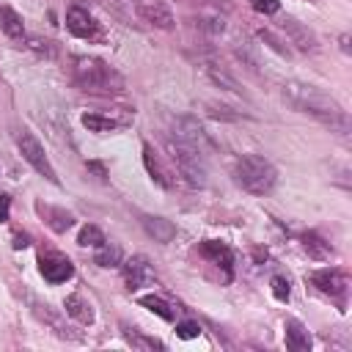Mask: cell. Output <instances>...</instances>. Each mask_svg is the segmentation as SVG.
<instances>
[{
	"mask_svg": "<svg viewBox=\"0 0 352 352\" xmlns=\"http://www.w3.org/2000/svg\"><path fill=\"white\" fill-rule=\"evenodd\" d=\"M36 212L47 220V226L52 228V231H58V234H63L66 228H72L74 226V214L72 212H66V209H60V206H50V204H36Z\"/></svg>",
	"mask_w": 352,
	"mask_h": 352,
	"instance_id": "15",
	"label": "cell"
},
{
	"mask_svg": "<svg viewBox=\"0 0 352 352\" xmlns=\"http://www.w3.org/2000/svg\"><path fill=\"white\" fill-rule=\"evenodd\" d=\"M198 333H201L198 322H179V324H176V336H179V338H184V341L195 338Z\"/></svg>",
	"mask_w": 352,
	"mask_h": 352,
	"instance_id": "30",
	"label": "cell"
},
{
	"mask_svg": "<svg viewBox=\"0 0 352 352\" xmlns=\"http://www.w3.org/2000/svg\"><path fill=\"white\" fill-rule=\"evenodd\" d=\"M124 338H126L132 346H138V349H165L162 341L148 338V336H140L138 330H132V327H126V324H124Z\"/></svg>",
	"mask_w": 352,
	"mask_h": 352,
	"instance_id": "25",
	"label": "cell"
},
{
	"mask_svg": "<svg viewBox=\"0 0 352 352\" xmlns=\"http://www.w3.org/2000/svg\"><path fill=\"white\" fill-rule=\"evenodd\" d=\"M72 74H74V82L88 94H121L124 91V77L113 66H107L102 58H94V55H77L72 60Z\"/></svg>",
	"mask_w": 352,
	"mask_h": 352,
	"instance_id": "2",
	"label": "cell"
},
{
	"mask_svg": "<svg viewBox=\"0 0 352 352\" xmlns=\"http://www.w3.org/2000/svg\"><path fill=\"white\" fill-rule=\"evenodd\" d=\"M16 146H19V151H22V157H25V162H30L47 182H52V184H58V173H55V168H52V162H50V157L44 154V146L28 132V129H22L19 135H16Z\"/></svg>",
	"mask_w": 352,
	"mask_h": 352,
	"instance_id": "6",
	"label": "cell"
},
{
	"mask_svg": "<svg viewBox=\"0 0 352 352\" xmlns=\"http://www.w3.org/2000/svg\"><path fill=\"white\" fill-rule=\"evenodd\" d=\"M308 278H311V283H314L322 294H330V297H338V300L346 297V289H349L346 272H341V270H336V267H324V270H314Z\"/></svg>",
	"mask_w": 352,
	"mask_h": 352,
	"instance_id": "7",
	"label": "cell"
},
{
	"mask_svg": "<svg viewBox=\"0 0 352 352\" xmlns=\"http://www.w3.org/2000/svg\"><path fill=\"white\" fill-rule=\"evenodd\" d=\"M272 294L280 300V302H286L289 300V294H292V286H289V280L286 278H272Z\"/></svg>",
	"mask_w": 352,
	"mask_h": 352,
	"instance_id": "29",
	"label": "cell"
},
{
	"mask_svg": "<svg viewBox=\"0 0 352 352\" xmlns=\"http://www.w3.org/2000/svg\"><path fill=\"white\" fill-rule=\"evenodd\" d=\"M143 228L157 239V242H170L176 236V228L165 217H143Z\"/></svg>",
	"mask_w": 352,
	"mask_h": 352,
	"instance_id": "19",
	"label": "cell"
},
{
	"mask_svg": "<svg viewBox=\"0 0 352 352\" xmlns=\"http://www.w3.org/2000/svg\"><path fill=\"white\" fill-rule=\"evenodd\" d=\"M66 30H69L72 36H77V38H94V36L99 33V25H96V19H94L85 8L72 6V8L66 11Z\"/></svg>",
	"mask_w": 352,
	"mask_h": 352,
	"instance_id": "10",
	"label": "cell"
},
{
	"mask_svg": "<svg viewBox=\"0 0 352 352\" xmlns=\"http://www.w3.org/2000/svg\"><path fill=\"white\" fill-rule=\"evenodd\" d=\"M201 253H204V256H206L212 264L223 267V270H226V278H231V264H234V256H231L228 245L214 242V239H206V242H201Z\"/></svg>",
	"mask_w": 352,
	"mask_h": 352,
	"instance_id": "16",
	"label": "cell"
},
{
	"mask_svg": "<svg viewBox=\"0 0 352 352\" xmlns=\"http://www.w3.org/2000/svg\"><path fill=\"white\" fill-rule=\"evenodd\" d=\"M0 30L8 38H22L25 36V22L11 6H0Z\"/></svg>",
	"mask_w": 352,
	"mask_h": 352,
	"instance_id": "18",
	"label": "cell"
},
{
	"mask_svg": "<svg viewBox=\"0 0 352 352\" xmlns=\"http://www.w3.org/2000/svg\"><path fill=\"white\" fill-rule=\"evenodd\" d=\"M168 151H170V160L176 162V170L184 176V182H190L192 187L206 184V157L201 151L190 148L176 138H168Z\"/></svg>",
	"mask_w": 352,
	"mask_h": 352,
	"instance_id": "4",
	"label": "cell"
},
{
	"mask_svg": "<svg viewBox=\"0 0 352 352\" xmlns=\"http://www.w3.org/2000/svg\"><path fill=\"white\" fill-rule=\"evenodd\" d=\"M248 3H250V8L258 11V14H278V8H280L278 0H248Z\"/></svg>",
	"mask_w": 352,
	"mask_h": 352,
	"instance_id": "31",
	"label": "cell"
},
{
	"mask_svg": "<svg viewBox=\"0 0 352 352\" xmlns=\"http://www.w3.org/2000/svg\"><path fill=\"white\" fill-rule=\"evenodd\" d=\"M63 305H66V314H69L72 319H77L80 324H91V322H94V311H91V305H88L80 294H69Z\"/></svg>",
	"mask_w": 352,
	"mask_h": 352,
	"instance_id": "20",
	"label": "cell"
},
{
	"mask_svg": "<svg viewBox=\"0 0 352 352\" xmlns=\"http://www.w3.org/2000/svg\"><path fill=\"white\" fill-rule=\"evenodd\" d=\"M94 261H96L99 267H118V264H121V248H118V245H110V242L104 239V242L96 248Z\"/></svg>",
	"mask_w": 352,
	"mask_h": 352,
	"instance_id": "22",
	"label": "cell"
},
{
	"mask_svg": "<svg viewBox=\"0 0 352 352\" xmlns=\"http://www.w3.org/2000/svg\"><path fill=\"white\" fill-rule=\"evenodd\" d=\"M140 305L143 308H148V311H154L160 319H165V322H173V308L162 300V297H154V294H146V297H140Z\"/></svg>",
	"mask_w": 352,
	"mask_h": 352,
	"instance_id": "24",
	"label": "cell"
},
{
	"mask_svg": "<svg viewBox=\"0 0 352 352\" xmlns=\"http://www.w3.org/2000/svg\"><path fill=\"white\" fill-rule=\"evenodd\" d=\"M77 242H80V245H85V248H88V245H91V248H99V245L104 242V234H102L96 226H85V228L80 231Z\"/></svg>",
	"mask_w": 352,
	"mask_h": 352,
	"instance_id": "27",
	"label": "cell"
},
{
	"mask_svg": "<svg viewBox=\"0 0 352 352\" xmlns=\"http://www.w3.org/2000/svg\"><path fill=\"white\" fill-rule=\"evenodd\" d=\"M283 99L297 113H305V116L327 124L330 129H338L341 135L349 132V116H346V110L330 94H324L322 88H316L311 82L289 80V82H283Z\"/></svg>",
	"mask_w": 352,
	"mask_h": 352,
	"instance_id": "1",
	"label": "cell"
},
{
	"mask_svg": "<svg viewBox=\"0 0 352 352\" xmlns=\"http://www.w3.org/2000/svg\"><path fill=\"white\" fill-rule=\"evenodd\" d=\"M38 272H41L50 283H63V280H69V278L74 275V267H72V261H69L66 256L50 253V256H41V258H38Z\"/></svg>",
	"mask_w": 352,
	"mask_h": 352,
	"instance_id": "11",
	"label": "cell"
},
{
	"mask_svg": "<svg viewBox=\"0 0 352 352\" xmlns=\"http://www.w3.org/2000/svg\"><path fill=\"white\" fill-rule=\"evenodd\" d=\"M170 138H176V140L187 143L190 148L201 151L204 157L214 148V143H212L209 132H206V129L198 124V118H192V116H179V118H173V124H170Z\"/></svg>",
	"mask_w": 352,
	"mask_h": 352,
	"instance_id": "5",
	"label": "cell"
},
{
	"mask_svg": "<svg viewBox=\"0 0 352 352\" xmlns=\"http://www.w3.org/2000/svg\"><path fill=\"white\" fill-rule=\"evenodd\" d=\"M206 3L217 11H231V0H206Z\"/></svg>",
	"mask_w": 352,
	"mask_h": 352,
	"instance_id": "33",
	"label": "cell"
},
{
	"mask_svg": "<svg viewBox=\"0 0 352 352\" xmlns=\"http://www.w3.org/2000/svg\"><path fill=\"white\" fill-rule=\"evenodd\" d=\"M198 25H201L206 33H212V36H220V33H223V28H226L220 16H201V19H198Z\"/></svg>",
	"mask_w": 352,
	"mask_h": 352,
	"instance_id": "28",
	"label": "cell"
},
{
	"mask_svg": "<svg viewBox=\"0 0 352 352\" xmlns=\"http://www.w3.org/2000/svg\"><path fill=\"white\" fill-rule=\"evenodd\" d=\"M135 11L143 22H148L151 28H160V30H170L176 25L173 19V11L165 0H135Z\"/></svg>",
	"mask_w": 352,
	"mask_h": 352,
	"instance_id": "8",
	"label": "cell"
},
{
	"mask_svg": "<svg viewBox=\"0 0 352 352\" xmlns=\"http://www.w3.org/2000/svg\"><path fill=\"white\" fill-rule=\"evenodd\" d=\"M8 209H11V198L8 195H0V223L8 220Z\"/></svg>",
	"mask_w": 352,
	"mask_h": 352,
	"instance_id": "32",
	"label": "cell"
},
{
	"mask_svg": "<svg viewBox=\"0 0 352 352\" xmlns=\"http://www.w3.org/2000/svg\"><path fill=\"white\" fill-rule=\"evenodd\" d=\"M82 126L88 132H113L118 126V121H113L107 116H99V113H85L82 116Z\"/></svg>",
	"mask_w": 352,
	"mask_h": 352,
	"instance_id": "23",
	"label": "cell"
},
{
	"mask_svg": "<svg viewBox=\"0 0 352 352\" xmlns=\"http://www.w3.org/2000/svg\"><path fill=\"white\" fill-rule=\"evenodd\" d=\"M143 165H146L148 176H151L160 187H165V190H170V187H173V176H170V170L160 162V157L154 154V148H151L148 143H143Z\"/></svg>",
	"mask_w": 352,
	"mask_h": 352,
	"instance_id": "14",
	"label": "cell"
},
{
	"mask_svg": "<svg viewBox=\"0 0 352 352\" xmlns=\"http://www.w3.org/2000/svg\"><path fill=\"white\" fill-rule=\"evenodd\" d=\"M280 30L286 33V38H289L292 44H297V50H302V52H316V50H319L316 33H314L311 28H305L302 22H297L294 16H283V19H280Z\"/></svg>",
	"mask_w": 352,
	"mask_h": 352,
	"instance_id": "9",
	"label": "cell"
},
{
	"mask_svg": "<svg viewBox=\"0 0 352 352\" xmlns=\"http://www.w3.org/2000/svg\"><path fill=\"white\" fill-rule=\"evenodd\" d=\"M201 69H204V74H206V77H209V80H212L217 88L245 96V91H242V85L236 82V77H234L231 72H226L220 63H214V60H204V63H201Z\"/></svg>",
	"mask_w": 352,
	"mask_h": 352,
	"instance_id": "13",
	"label": "cell"
},
{
	"mask_svg": "<svg viewBox=\"0 0 352 352\" xmlns=\"http://www.w3.org/2000/svg\"><path fill=\"white\" fill-rule=\"evenodd\" d=\"M234 179L242 190H248L253 195H267L278 182V170L270 160H264L258 154H242L234 165Z\"/></svg>",
	"mask_w": 352,
	"mask_h": 352,
	"instance_id": "3",
	"label": "cell"
},
{
	"mask_svg": "<svg viewBox=\"0 0 352 352\" xmlns=\"http://www.w3.org/2000/svg\"><path fill=\"white\" fill-rule=\"evenodd\" d=\"M302 248H305L308 256H314V258H330V256H333V248H330L319 234H314V231H308V234L302 236Z\"/></svg>",
	"mask_w": 352,
	"mask_h": 352,
	"instance_id": "21",
	"label": "cell"
},
{
	"mask_svg": "<svg viewBox=\"0 0 352 352\" xmlns=\"http://www.w3.org/2000/svg\"><path fill=\"white\" fill-rule=\"evenodd\" d=\"M341 50L349 52V36H341Z\"/></svg>",
	"mask_w": 352,
	"mask_h": 352,
	"instance_id": "35",
	"label": "cell"
},
{
	"mask_svg": "<svg viewBox=\"0 0 352 352\" xmlns=\"http://www.w3.org/2000/svg\"><path fill=\"white\" fill-rule=\"evenodd\" d=\"M124 280H126V289H129V292H135V289L151 283V280H154V270H151L148 258H146V256H132V258L124 264Z\"/></svg>",
	"mask_w": 352,
	"mask_h": 352,
	"instance_id": "12",
	"label": "cell"
},
{
	"mask_svg": "<svg viewBox=\"0 0 352 352\" xmlns=\"http://www.w3.org/2000/svg\"><path fill=\"white\" fill-rule=\"evenodd\" d=\"M258 38H261V41H264L270 50H275L278 55H283V58H292V50H289V47H286V44H283V41H280V38H278L272 30H258Z\"/></svg>",
	"mask_w": 352,
	"mask_h": 352,
	"instance_id": "26",
	"label": "cell"
},
{
	"mask_svg": "<svg viewBox=\"0 0 352 352\" xmlns=\"http://www.w3.org/2000/svg\"><path fill=\"white\" fill-rule=\"evenodd\" d=\"M283 330H286V346H289L292 352H308V349H311V336H308V330L302 327V322L286 319V322H283Z\"/></svg>",
	"mask_w": 352,
	"mask_h": 352,
	"instance_id": "17",
	"label": "cell"
},
{
	"mask_svg": "<svg viewBox=\"0 0 352 352\" xmlns=\"http://www.w3.org/2000/svg\"><path fill=\"white\" fill-rule=\"evenodd\" d=\"M28 245H30L28 234H14V248H28Z\"/></svg>",
	"mask_w": 352,
	"mask_h": 352,
	"instance_id": "34",
	"label": "cell"
}]
</instances>
